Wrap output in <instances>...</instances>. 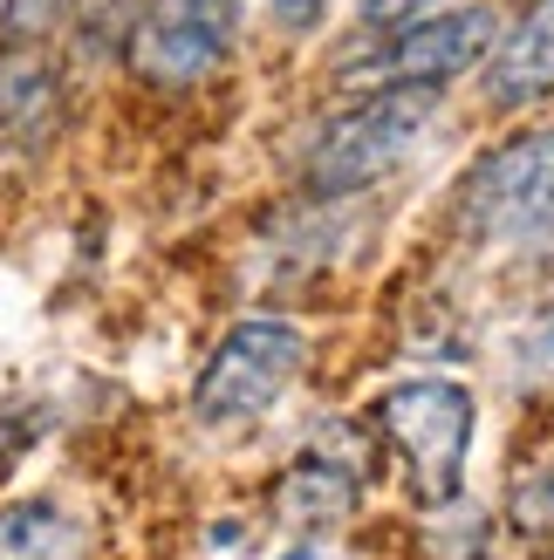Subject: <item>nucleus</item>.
Returning <instances> with one entry per match:
<instances>
[{"mask_svg":"<svg viewBox=\"0 0 554 560\" xmlns=\"http://www.w3.org/2000/svg\"><path fill=\"white\" fill-rule=\"evenodd\" d=\"M431 117H438V90H370L363 103H349L343 117H328L315 130V144L301 151V185L315 199H343V191L377 185L425 144Z\"/></svg>","mask_w":554,"mask_h":560,"instance_id":"1","label":"nucleus"},{"mask_svg":"<svg viewBox=\"0 0 554 560\" xmlns=\"http://www.w3.org/2000/svg\"><path fill=\"white\" fill-rule=\"evenodd\" d=\"M459 226L465 240L541 254L554 233V124L520 130L500 151H486L459 185Z\"/></svg>","mask_w":554,"mask_h":560,"instance_id":"2","label":"nucleus"},{"mask_svg":"<svg viewBox=\"0 0 554 560\" xmlns=\"http://www.w3.org/2000/svg\"><path fill=\"white\" fill-rule=\"evenodd\" d=\"M309 370V335L281 315H254L233 322L227 342L212 349V362L192 383V417L199 424H246V417H267L288 397V383Z\"/></svg>","mask_w":554,"mask_h":560,"instance_id":"3","label":"nucleus"},{"mask_svg":"<svg viewBox=\"0 0 554 560\" xmlns=\"http://www.w3.org/2000/svg\"><path fill=\"white\" fill-rule=\"evenodd\" d=\"M493 42H500V14L493 8H446L404 27H383L377 48L349 55L343 82H377V90H446L452 75L486 69Z\"/></svg>","mask_w":554,"mask_h":560,"instance_id":"4","label":"nucleus"},{"mask_svg":"<svg viewBox=\"0 0 554 560\" xmlns=\"http://www.w3.org/2000/svg\"><path fill=\"white\" fill-rule=\"evenodd\" d=\"M240 42V0H137L124 27L130 69L151 90H199Z\"/></svg>","mask_w":554,"mask_h":560,"instance_id":"5","label":"nucleus"},{"mask_svg":"<svg viewBox=\"0 0 554 560\" xmlns=\"http://www.w3.org/2000/svg\"><path fill=\"white\" fill-rule=\"evenodd\" d=\"M480 410L459 383L446 376H418V383H397L383 389L377 404V431L391 438V452L411 465L425 499H452L459 492V471H465V444H473Z\"/></svg>","mask_w":554,"mask_h":560,"instance_id":"6","label":"nucleus"},{"mask_svg":"<svg viewBox=\"0 0 554 560\" xmlns=\"http://www.w3.org/2000/svg\"><path fill=\"white\" fill-rule=\"evenodd\" d=\"M62 124V48L55 35H0V151L35 158Z\"/></svg>","mask_w":554,"mask_h":560,"instance_id":"7","label":"nucleus"},{"mask_svg":"<svg viewBox=\"0 0 554 560\" xmlns=\"http://www.w3.org/2000/svg\"><path fill=\"white\" fill-rule=\"evenodd\" d=\"M493 103H541L554 96V0H534L486 55Z\"/></svg>","mask_w":554,"mask_h":560,"instance_id":"8","label":"nucleus"},{"mask_svg":"<svg viewBox=\"0 0 554 560\" xmlns=\"http://www.w3.org/2000/svg\"><path fill=\"white\" fill-rule=\"evenodd\" d=\"M76 547H82V526L48 499L0 513V560H76Z\"/></svg>","mask_w":554,"mask_h":560,"instance_id":"9","label":"nucleus"},{"mask_svg":"<svg viewBox=\"0 0 554 560\" xmlns=\"http://www.w3.org/2000/svg\"><path fill=\"white\" fill-rule=\"evenodd\" d=\"M349 499H356V471L328 465V458H301L288 471V486H281V506L288 513H315V520L349 513Z\"/></svg>","mask_w":554,"mask_h":560,"instance_id":"10","label":"nucleus"},{"mask_svg":"<svg viewBox=\"0 0 554 560\" xmlns=\"http://www.w3.org/2000/svg\"><path fill=\"white\" fill-rule=\"evenodd\" d=\"M513 370L528 383H554V294L534 307V322L520 328V349H513Z\"/></svg>","mask_w":554,"mask_h":560,"instance_id":"11","label":"nucleus"},{"mask_svg":"<svg viewBox=\"0 0 554 560\" xmlns=\"http://www.w3.org/2000/svg\"><path fill=\"white\" fill-rule=\"evenodd\" d=\"M513 520L520 534H554V458L513 486Z\"/></svg>","mask_w":554,"mask_h":560,"instance_id":"12","label":"nucleus"},{"mask_svg":"<svg viewBox=\"0 0 554 560\" xmlns=\"http://www.w3.org/2000/svg\"><path fill=\"white\" fill-rule=\"evenodd\" d=\"M130 14H137V0H69V21L82 27L90 48H109L130 27Z\"/></svg>","mask_w":554,"mask_h":560,"instance_id":"13","label":"nucleus"},{"mask_svg":"<svg viewBox=\"0 0 554 560\" xmlns=\"http://www.w3.org/2000/svg\"><path fill=\"white\" fill-rule=\"evenodd\" d=\"M425 14H438V0H363V27H404V21H425Z\"/></svg>","mask_w":554,"mask_h":560,"instance_id":"14","label":"nucleus"},{"mask_svg":"<svg viewBox=\"0 0 554 560\" xmlns=\"http://www.w3.org/2000/svg\"><path fill=\"white\" fill-rule=\"evenodd\" d=\"M267 14H274L281 35H309V27L328 14V0H267Z\"/></svg>","mask_w":554,"mask_h":560,"instance_id":"15","label":"nucleus"},{"mask_svg":"<svg viewBox=\"0 0 554 560\" xmlns=\"http://www.w3.org/2000/svg\"><path fill=\"white\" fill-rule=\"evenodd\" d=\"M541 254H554V233H547V246H541Z\"/></svg>","mask_w":554,"mask_h":560,"instance_id":"16","label":"nucleus"}]
</instances>
